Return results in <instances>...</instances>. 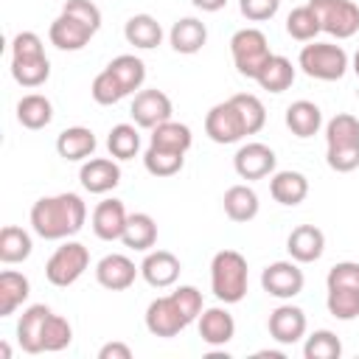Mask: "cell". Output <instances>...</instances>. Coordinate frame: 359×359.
<instances>
[{"label":"cell","mask_w":359,"mask_h":359,"mask_svg":"<svg viewBox=\"0 0 359 359\" xmlns=\"http://www.w3.org/2000/svg\"><path fill=\"white\" fill-rule=\"evenodd\" d=\"M84 219H87V205L79 194L42 196L31 208V227L45 241L76 236L84 227Z\"/></svg>","instance_id":"6da1fadb"},{"label":"cell","mask_w":359,"mask_h":359,"mask_svg":"<svg viewBox=\"0 0 359 359\" xmlns=\"http://www.w3.org/2000/svg\"><path fill=\"white\" fill-rule=\"evenodd\" d=\"M247 258L236 250H219L210 261V289L222 303H238L247 294Z\"/></svg>","instance_id":"7a4b0ae2"},{"label":"cell","mask_w":359,"mask_h":359,"mask_svg":"<svg viewBox=\"0 0 359 359\" xmlns=\"http://www.w3.org/2000/svg\"><path fill=\"white\" fill-rule=\"evenodd\" d=\"M300 67L306 76L320 81H337L348 70V53L331 42H311L300 50Z\"/></svg>","instance_id":"3957f363"},{"label":"cell","mask_w":359,"mask_h":359,"mask_svg":"<svg viewBox=\"0 0 359 359\" xmlns=\"http://www.w3.org/2000/svg\"><path fill=\"white\" fill-rule=\"evenodd\" d=\"M230 53H233L236 70L241 76H247V79H255L258 70H261V65L272 56L269 53V42H266L264 31H258V28H241V31H236L233 39H230Z\"/></svg>","instance_id":"277c9868"},{"label":"cell","mask_w":359,"mask_h":359,"mask_svg":"<svg viewBox=\"0 0 359 359\" xmlns=\"http://www.w3.org/2000/svg\"><path fill=\"white\" fill-rule=\"evenodd\" d=\"M90 266V252L84 244L79 241H65L62 247H56V252L48 258L45 264V278L53 283V286H70L76 283L84 269Z\"/></svg>","instance_id":"5b68a950"},{"label":"cell","mask_w":359,"mask_h":359,"mask_svg":"<svg viewBox=\"0 0 359 359\" xmlns=\"http://www.w3.org/2000/svg\"><path fill=\"white\" fill-rule=\"evenodd\" d=\"M320 28L337 39H348L359 31V6L353 0H309Z\"/></svg>","instance_id":"8992f818"},{"label":"cell","mask_w":359,"mask_h":359,"mask_svg":"<svg viewBox=\"0 0 359 359\" xmlns=\"http://www.w3.org/2000/svg\"><path fill=\"white\" fill-rule=\"evenodd\" d=\"M205 135L213 140V143H238L247 132H244V121L236 109V104L227 98L216 107H210V112L205 115Z\"/></svg>","instance_id":"52a82bcc"},{"label":"cell","mask_w":359,"mask_h":359,"mask_svg":"<svg viewBox=\"0 0 359 359\" xmlns=\"http://www.w3.org/2000/svg\"><path fill=\"white\" fill-rule=\"evenodd\" d=\"M303 269L294 264V261H275L269 264L264 272H261V286L266 294L272 297H280V300H289L294 294L303 292Z\"/></svg>","instance_id":"ba28073f"},{"label":"cell","mask_w":359,"mask_h":359,"mask_svg":"<svg viewBox=\"0 0 359 359\" xmlns=\"http://www.w3.org/2000/svg\"><path fill=\"white\" fill-rule=\"evenodd\" d=\"M185 325H188V317L177 306L174 294H165V297H157V300L149 303V309H146V328L154 337H165V339L177 337Z\"/></svg>","instance_id":"9c48e42d"},{"label":"cell","mask_w":359,"mask_h":359,"mask_svg":"<svg viewBox=\"0 0 359 359\" xmlns=\"http://www.w3.org/2000/svg\"><path fill=\"white\" fill-rule=\"evenodd\" d=\"M129 115L135 126L154 129L163 121H171V98L163 90H140L129 107Z\"/></svg>","instance_id":"30bf717a"},{"label":"cell","mask_w":359,"mask_h":359,"mask_svg":"<svg viewBox=\"0 0 359 359\" xmlns=\"http://www.w3.org/2000/svg\"><path fill=\"white\" fill-rule=\"evenodd\" d=\"M275 151L266 143H244L236 157H233V168L241 180H264L275 171Z\"/></svg>","instance_id":"8fae6325"},{"label":"cell","mask_w":359,"mask_h":359,"mask_svg":"<svg viewBox=\"0 0 359 359\" xmlns=\"http://www.w3.org/2000/svg\"><path fill=\"white\" fill-rule=\"evenodd\" d=\"M137 272H140V269L135 266V261L126 258V255H121V252L104 255V258L95 264V280H98L104 289H109V292H123V289H129V286L135 283Z\"/></svg>","instance_id":"7c38bea8"},{"label":"cell","mask_w":359,"mask_h":359,"mask_svg":"<svg viewBox=\"0 0 359 359\" xmlns=\"http://www.w3.org/2000/svg\"><path fill=\"white\" fill-rule=\"evenodd\" d=\"M266 328H269V337H272L275 342H280V345H294V342H300L303 334H306V314H303V309L283 303V306H278V309L269 314Z\"/></svg>","instance_id":"4fadbf2b"},{"label":"cell","mask_w":359,"mask_h":359,"mask_svg":"<svg viewBox=\"0 0 359 359\" xmlns=\"http://www.w3.org/2000/svg\"><path fill=\"white\" fill-rule=\"evenodd\" d=\"M180 272H182L180 258H177L174 252H168V250H154V252H149V255L143 258V264H140L143 280H146L149 286H154V289H165V286L177 283Z\"/></svg>","instance_id":"5bb4252c"},{"label":"cell","mask_w":359,"mask_h":359,"mask_svg":"<svg viewBox=\"0 0 359 359\" xmlns=\"http://www.w3.org/2000/svg\"><path fill=\"white\" fill-rule=\"evenodd\" d=\"M53 311L45 306V303H34L22 311L20 323H17V342L25 353H42V331H45V323Z\"/></svg>","instance_id":"9a60e30c"},{"label":"cell","mask_w":359,"mask_h":359,"mask_svg":"<svg viewBox=\"0 0 359 359\" xmlns=\"http://www.w3.org/2000/svg\"><path fill=\"white\" fill-rule=\"evenodd\" d=\"M126 219H129V213H126L121 199H104L93 210V233L101 241H115L123 236Z\"/></svg>","instance_id":"2e32d148"},{"label":"cell","mask_w":359,"mask_h":359,"mask_svg":"<svg viewBox=\"0 0 359 359\" xmlns=\"http://www.w3.org/2000/svg\"><path fill=\"white\" fill-rule=\"evenodd\" d=\"M93 28L79 22L76 17H67V14H59L50 28H48V36H50V45H56L59 50H81L90 39H93Z\"/></svg>","instance_id":"e0dca14e"},{"label":"cell","mask_w":359,"mask_h":359,"mask_svg":"<svg viewBox=\"0 0 359 359\" xmlns=\"http://www.w3.org/2000/svg\"><path fill=\"white\" fill-rule=\"evenodd\" d=\"M286 250H289L292 261H297V264H311V261H317V258L323 255V250H325V236H323V230L314 227V224H300V227H294V230L289 233Z\"/></svg>","instance_id":"ac0fdd59"},{"label":"cell","mask_w":359,"mask_h":359,"mask_svg":"<svg viewBox=\"0 0 359 359\" xmlns=\"http://www.w3.org/2000/svg\"><path fill=\"white\" fill-rule=\"evenodd\" d=\"M79 180H81L84 191H90V194H107V191H112L121 182V168H118L115 160L93 157V160H87L81 165Z\"/></svg>","instance_id":"d6986e66"},{"label":"cell","mask_w":359,"mask_h":359,"mask_svg":"<svg viewBox=\"0 0 359 359\" xmlns=\"http://www.w3.org/2000/svg\"><path fill=\"white\" fill-rule=\"evenodd\" d=\"M199 337L202 342L219 348V345H227L233 337H236V320L227 309L222 306H213V309H205L199 314Z\"/></svg>","instance_id":"ffe728a7"},{"label":"cell","mask_w":359,"mask_h":359,"mask_svg":"<svg viewBox=\"0 0 359 359\" xmlns=\"http://www.w3.org/2000/svg\"><path fill=\"white\" fill-rule=\"evenodd\" d=\"M168 42H171V48H174L177 53L191 56V53L202 50V45L208 42V28H205V22L196 20V17H182V20H177V22L171 25Z\"/></svg>","instance_id":"44dd1931"},{"label":"cell","mask_w":359,"mask_h":359,"mask_svg":"<svg viewBox=\"0 0 359 359\" xmlns=\"http://www.w3.org/2000/svg\"><path fill=\"white\" fill-rule=\"evenodd\" d=\"M286 126L294 137H314L323 126V112L314 101L300 98V101L286 107Z\"/></svg>","instance_id":"7402d4cb"},{"label":"cell","mask_w":359,"mask_h":359,"mask_svg":"<svg viewBox=\"0 0 359 359\" xmlns=\"http://www.w3.org/2000/svg\"><path fill=\"white\" fill-rule=\"evenodd\" d=\"M269 194H272L275 202H280L286 208H294L309 196V180L300 171H278L269 180Z\"/></svg>","instance_id":"603a6c76"},{"label":"cell","mask_w":359,"mask_h":359,"mask_svg":"<svg viewBox=\"0 0 359 359\" xmlns=\"http://www.w3.org/2000/svg\"><path fill=\"white\" fill-rule=\"evenodd\" d=\"M56 151L62 160L76 163V160H87L95 151V135L87 126H70L56 137Z\"/></svg>","instance_id":"cb8c5ba5"},{"label":"cell","mask_w":359,"mask_h":359,"mask_svg":"<svg viewBox=\"0 0 359 359\" xmlns=\"http://www.w3.org/2000/svg\"><path fill=\"white\" fill-rule=\"evenodd\" d=\"M123 36L129 45H135L140 50H151L163 42V28L151 14H135L123 25Z\"/></svg>","instance_id":"d4e9b609"},{"label":"cell","mask_w":359,"mask_h":359,"mask_svg":"<svg viewBox=\"0 0 359 359\" xmlns=\"http://www.w3.org/2000/svg\"><path fill=\"white\" fill-rule=\"evenodd\" d=\"M255 81H258L261 90H266V93H283V90H289L292 81H294V67H292V62H289L286 56L272 53V56L261 65Z\"/></svg>","instance_id":"484cf974"},{"label":"cell","mask_w":359,"mask_h":359,"mask_svg":"<svg viewBox=\"0 0 359 359\" xmlns=\"http://www.w3.org/2000/svg\"><path fill=\"white\" fill-rule=\"evenodd\" d=\"M28 294H31V283L22 272H14V269L0 272V317L14 314Z\"/></svg>","instance_id":"4316f807"},{"label":"cell","mask_w":359,"mask_h":359,"mask_svg":"<svg viewBox=\"0 0 359 359\" xmlns=\"http://www.w3.org/2000/svg\"><path fill=\"white\" fill-rule=\"evenodd\" d=\"M224 213L233 222H250L258 216V194L250 185H230L224 191Z\"/></svg>","instance_id":"83f0119b"},{"label":"cell","mask_w":359,"mask_h":359,"mask_svg":"<svg viewBox=\"0 0 359 359\" xmlns=\"http://www.w3.org/2000/svg\"><path fill=\"white\" fill-rule=\"evenodd\" d=\"M121 241H123L129 250H137V252L151 250L154 241H157V224H154V219H151L149 213H129Z\"/></svg>","instance_id":"f1b7e54d"},{"label":"cell","mask_w":359,"mask_h":359,"mask_svg":"<svg viewBox=\"0 0 359 359\" xmlns=\"http://www.w3.org/2000/svg\"><path fill=\"white\" fill-rule=\"evenodd\" d=\"M50 118H53V104L45 95L31 93L17 101V121L25 129H45L50 123Z\"/></svg>","instance_id":"f546056e"},{"label":"cell","mask_w":359,"mask_h":359,"mask_svg":"<svg viewBox=\"0 0 359 359\" xmlns=\"http://www.w3.org/2000/svg\"><path fill=\"white\" fill-rule=\"evenodd\" d=\"M107 70L121 81V87L126 90V95L135 93V90H140L143 81H146V65H143V59H137V56H132V53L115 56V59L107 65Z\"/></svg>","instance_id":"4dcf8cb0"},{"label":"cell","mask_w":359,"mask_h":359,"mask_svg":"<svg viewBox=\"0 0 359 359\" xmlns=\"http://www.w3.org/2000/svg\"><path fill=\"white\" fill-rule=\"evenodd\" d=\"M194 143V135L185 123H177V121H163L160 126L151 129V146L157 149H168V151H180L185 154Z\"/></svg>","instance_id":"1f68e13d"},{"label":"cell","mask_w":359,"mask_h":359,"mask_svg":"<svg viewBox=\"0 0 359 359\" xmlns=\"http://www.w3.org/2000/svg\"><path fill=\"white\" fill-rule=\"evenodd\" d=\"M34 244H31V236L17 227V224H6L0 230V261L3 264H20L31 255Z\"/></svg>","instance_id":"d6a6232c"},{"label":"cell","mask_w":359,"mask_h":359,"mask_svg":"<svg viewBox=\"0 0 359 359\" xmlns=\"http://www.w3.org/2000/svg\"><path fill=\"white\" fill-rule=\"evenodd\" d=\"M320 31H323V28H320V20H317V14H314V8H311L309 3L289 11V17H286V34H289L292 39H297V42H311Z\"/></svg>","instance_id":"836d02e7"},{"label":"cell","mask_w":359,"mask_h":359,"mask_svg":"<svg viewBox=\"0 0 359 359\" xmlns=\"http://www.w3.org/2000/svg\"><path fill=\"white\" fill-rule=\"evenodd\" d=\"M11 76L22 87H39L50 76V62L48 56H34V59H11Z\"/></svg>","instance_id":"e575fe53"},{"label":"cell","mask_w":359,"mask_h":359,"mask_svg":"<svg viewBox=\"0 0 359 359\" xmlns=\"http://www.w3.org/2000/svg\"><path fill=\"white\" fill-rule=\"evenodd\" d=\"M107 149L115 160H132L140 149V135L132 123H118L109 129V137H107Z\"/></svg>","instance_id":"d590c367"},{"label":"cell","mask_w":359,"mask_h":359,"mask_svg":"<svg viewBox=\"0 0 359 359\" xmlns=\"http://www.w3.org/2000/svg\"><path fill=\"white\" fill-rule=\"evenodd\" d=\"M185 163V154L180 151H168V149H157L149 143L146 154H143V165L151 177H174Z\"/></svg>","instance_id":"8d00e7d4"},{"label":"cell","mask_w":359,"mask_h":359,"mask_svg":"<svg viewBox=\"0 0 359 359\" xmlns=\"http://www.w3.org/2000/svg\"><path fill=\"white\" fill-rule=\"evenodd\" d=\"M230 101L236 104V109H238V115H241V121H244V132H247V135H255V132L264 129V123H266V109H264V104H261L258 95H252V93H236Z\"/></svg>","instance_id":"74e56055"},{"label":"cell","mask_w":359,"mask_h":359,"mask_svg":"<svg viewBox=\"0 0 359 359\" xmlns=\"http://www.w3.org/2000/svg\"><path fill=\"white\" fill-rule=\"evenodd\" d=\"M325 143L328 146H353L359 143V118L339 112L325 123Z\"/></svg>","instance_id":"f35d334b"},{"label":"cell","mask_w":359,"mask_h":359,"mask_svg":"<svg viewBox=\"0 0 359 359\" xmlns=\"http://www.w3.org/2000/svg\"><path fill=\"white\" fill-rule=\"evenodd\" d=\"M303 356H306V359H339V356H342V342H339V337H337L334 331L320 328V331H314V334L306 339Z\"/></svg>","instance_id":"ab89813d"},{"label":"cell","mask_w":359,"mask_h":359,"mask_svg":"<svg viewBox=\"0 0 359 359\" xmlns=\"http://www.w3.org/2000/svg\"><path fill=\"white\" fill-rule=\"evenodd\" d=\"M325 306H328V314L331 317H337V320H353V317H359V292L356 289L334 286V289H328Z\"/></svg>","instance_id":"60d3db41"},{"label":"cell","mask_w":359,"mask_h":359,"mask_svg":"<svg viewBox=\"0 0 359 359\" xmlns=\"http://www.w3.org/2000/svg\"><path fill=\"white\" fill-rule=\"evenodd\" d=\"M70 342H73L70 323L65 317H59V314H50L48 323H45V331H42V351L56 353V351H65Z\"/></svg>","instance_id":"b9f144b4"},{"label":"cell","mask_w":359,"mask_h":359,"mask_svg":"<svg viewBox=\"0 0 359 359\" xmlns=\"http://www.w3.org/2000/svg\"><path fill=\"white\" fill-rule=\"evenodd\" d=\"M90 93H93V101L101 104V107H112V104H118V101L126 95V90L121 87V81H118L107 67L93 79Z\"/></svg>","instance_id":"7bdbcfd3"},{"label":"cell","mask_w":359,"mask_h":359,"mask_svg":"<svg viewBox=\"0 0 359 359\" xmlns=\"http://www.w3.org/2000/svg\"><path fill=\"white\" fill-rule=\"evenodd\" d=\"M325 286H342V289H356L359 292V264L356 261H339L328 269L325 275Z\"/></svg>","instance_id":"ee69618b"},{"label":"cell","mask_w":359,"mask_h":359,"mask_svg":"<svg viewBox=\"0 0 359 359\" xmlns=\"http://www.w3.org/2000/svg\"><path fill=\"white\" fill-rule=\"evenodd\" d=\"M325 163L339 174H348V171L359 168V143H353V146H328Z\"/></svg>","instance_id":"f6af8a7d"},{"label":"cell","mask_w":359,"mask_h":359,"mask_svg":"<svg viewBox=\"0 0 359 359\" xmlns=\"http://www.w3.org/2000/svg\"><path fill=\"white\" fill-rule=\"evenodd\" d=\"M62 14L76 17L79 22L90 25L93 31H98V28H101V11H98V6H95V3H90V0H67V3L62 6Z\"/></svg>","instance_id":"bcb514c9"},{"label":"cell","mask_w":359,"mask_h":359,"mask_svg":"<svg viewBox=\"0 0 359 359\" xmlns=\"http://www.w3.org/2000/svg\"><path fill=\"white\" fill-rule=\"evenodd\" d=\"M34 56H45L42 39L34 31H20L11 39V59H34Z\"/></svg>","instance_id":"7dc6e473"},{"label":"cell","mask_w":359,"mask_h":359,"mask_svg":"<svg viewBox=\"0 0 359 359\" xmlns=\"http://www.w3.org/2000/svg\"><path fill=\"white\" fill-rule=\"evenodd\" d=\"M171 294H174L177 306L182 309V314L188 317V323L199 320V314L205 311V306H202V292H199L196 286H180V289L171 292Z\"/></svg>","instance_id":"c3c4849f"},{"label":"cell","mask_w":359,"mask_h":359,"mask_svg":"<svg viewBox=\"0 0 359 359\" xmlns=\"http://www.w3.org/2000/svg\"><path fill=\"white\" fill-rule=\"evenodd\" d=\"M238 8L250 22H264L278 14L280 0H238Z\"/></svg>","instance_id":"681fc988"},{"label":"cell","mask_w":359,"mask_h":359,"mask_svg":"<svg viewBox=\"0 0 359 359\" xmlns=\"http://www.w3.org/2000/svg\"><path fill=\"white\" fill-rule=\"evenodd\" d=\"M98 359H132V348L123 342H107V345H101Z\"/></svg>","instance_id":"f907efd6"},{"label":"cell","mask_w":359,"mask_h":359,"mask_svg":"<svg viewBox=\"0 0 359 359\" xmlns=\"http://www.w3.org/2000/svg\"><path fill=\"white\" fill-rule=\"evenodd\" d=\"M196 8H202V11H219V8H224L227 6V0H191Z\"/></svg>","instance_id":"816d5d0a"},{"label":"cell","mask_w":359,"mask_h":359,"mask_svg":"<svg viewBox=\"0 0 359 359\" xmlns=\"http://www.w3.org/2000/svg\"><path fill=\"white\" fill-rule=\"evenodd\" d=\"M255 356H269V359H283V353H280V351H258Z\"/></svg>","instance_id":"f5cc1de1"},{"label":"cell","mask_w":359,"mask_h":359,"mask_svg":"<svg viewBox=\"0 0 359 359\" xmlns=\"http://www.w3.org/2000/svg\"><path fill=\"white\" fill-rule=\"evenodd\" d=\"M0 356H3V359H8V356H11V348H8L6 342H0Z\"/></svg>","instance_id":"db71d44e"},{"label":"cell","mask_w":359,"mask_h":359,"mask_svg":"<svg viewBox=\"0 0 359 359\" xmlns=\"http://www.w3.org/2000/svg\"><path fill=\"white\" fill-rule=\"evenodd\" d=\"M353 73L359 76V50H356V56H353Z\"/></svg>","instance_id":"11a10c76"}]
</instances>
